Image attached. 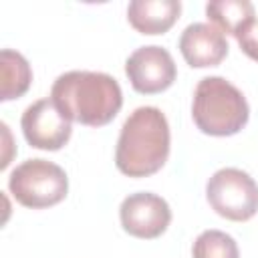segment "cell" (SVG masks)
<instances>
[{
	"label": "cell",
	"instance_id": "obj_13",
	"mask_svg": "<svg viewBox=\"0 0 258 258\" xmlns=\"http://www.w3.org/2000/svg\"><path fill=\"white\" fill-rule=\"evenodd\" d=\"M194 258H240V250L236 240L222 230H206L202 232L194 246Z\"/></svg>",
	"mask_w": 258,
	"mask_h": 258
},
{
	"label": "cell",
	"instance_id": "obj_14",
	"mask_svg": "<svg viewBox=\"0 0 258 258\" xmlns=\"http://www.w3.org/2000/svg\"><path fill=\"white\" fill-rule=\"evenodd\" d=\"M236 40L240 44V50L248 58L258 60V18L256 16L236 34Z\"/></svg>",
	"mask_w": 258,
	"mask_h": 258
},
{
	"label": "cell",
	"instance_id": "obj_9",
	"mask_svg": "<svg viewBox=\"0 0 258 258\" xmlns=\"http://www.w3.org/2000/svg\"><path fill=\"white\" fill-rule=\"evenodd\" d=\"M179 52L191 69L218 67L228 56V40L214 24L194 22L179 36Z\"/></svg>",
	"mask_w": 258,
	"mask_h": 258
},
{
	"label": "cell",
	"instance_id": "obj_4",
	"mask_svg": "<svg viewBox=\"0 0 258 258\" xmlns=\"http://www.w3.org/2000/svg\"><path fill=\"white\" fill-rule=\"evenodd\" d=\"M12 198L32 210L60 204L69 194V177L64 169L52 161L34 157L16 165L8 177Z\"/></svg>",
	"mask_w": 258,
	"mask_h": 258
},
{
	"label": "cell",
	"instance_id": "obj_3",
	"mask_svg": "<svg viewBox=\"0 0 258 258\" xmlns=\"http://www.w3.org/2000/svg\"><path fill=\"white\" fill-rule=\"evenodd\" d=\"M191 117L202 133L230 137L246 127L250 107L242 91L224 77H204L194 91Z\"/></svg>",
	"mask_w": 258,
	"mask_h": 258
},
{
	"label": "cell",
	"instance_id": "obj_5",
	"mask_svg": "<svg viewBox=\"0 0 258 258\" xmlns=\"http://www.w3.org/2000/svg\"><path fill=\"white\" fill-rule=\"evenodd\" d=\"M212 210L232 222H246L258 212V183L238 167L218 169L206 183Z\"/></svg>",
	"mask_w": 258,
	"mask_h": 258
},
{
	"label": "cell",
	"instance_id": "obj_12",
	"mask_svg": "<svg viewBox=\"0 0 258 258\" xmlns=\"http://www.w3.org/2000/svg\"><path fill=\"white\" fill-rule=\"evenodd\" d=\"M208 20L226 34H236L254 18V6L248 0H214L206 4Z\"/></svg>",
	"mask_w": 258,
	"mask_h": 258
},
{
	"label": "cell",
	"instance_id": "obj_11",
	"mask_svg": "<svg viewBox=\"0 0 258 258\" xmlns=\"http://www.w3.org/2000/svg\"><path fill=\"white\" fill-rule=\"evenodd\" d=\"M32 83V71L28 60L10 48L0 52V101H12L22 97Z\"/></svg>",
	"mask_w": 258,
	"mask_h": 258
},
{
	"label": "cell",
	"instance_id": "obj_2",
	"mask_svg": "<svg viewBox=\"0 0 258 258\" xmlns=\"http://www.w3.org/2000/svg\"><path fill=\"white\" fill-rule=\"evenodd\" d=\"M169 157V123L157 107H137L123 123L115 165L123 175L147 177L157 173Z\"/></svg>",
	"mask_w": 258,
	"mask_h": 258
},
{
	"label": "cell",
	"instance_id": "obj_10",
	"mask_svg": "<svg viewBox=\"0 0 258 258\" xmlns=\"http://www.w3.org/2000/svg\"><path fill=\"white\" fill-rule=\"evenodd\" d=\"M181 14V2L177 0H133L127 6L129 24L141 34L167 32Z\"/></svg>",
	"mask_w": 258,
	"mask_h": 258
},
{
	"label": "cell",
	"instance_id": "obj_1",
	"mask_svg": "<svg viewBox=\"0 0 258 258\" xmlns=\"http://www.w3.org/2000/svg\"><path fill=\"white\" fill-rule=\"evenodd\" d=\"M50 101L69 121L103 127L121 111L123 93L117 79L107 73L69 71L52 83Z\"/></svg>",
	"mask_w": 258,
	"mask_h": 258
},
{
	"label": "cell",
	"instance_id": "obj_6",
	"mask_svg": "<svg viewBox=\"0 0 258 258\" xmlns=\"http://www.w3.org/2000/svg\"><path fill=\"white\" fill-rule=\"evenodd\" d=\"M125 75L137 93L155 95L173 85L177 69L169 50L157 44H149L129 54L125 60Z\"/></svg>",
	"mask_w": 258,
	"mask_h": 258
},
{
	"label": "cell",
	"instance_id": "obj_8",
	"mask_svg": "<svg viewBox=\"0 0 258 258\" xmlns=\"http://www.w3.org/2000/svg\"><path fill=\"white\" fill-rule=\"evenodd\" d=\"M119 218L123 230L129 236L153 240L167 230L171 222V210L161 196L151 191H137L121 202Z\"/></svg>",
	"mask_w": 258,
	"mask_h": 258
},
{
	"label": "cell",
	"instance_id": "obj_7",
	"mask_svg": "<svg viewBox=\"0 0 258 258\" xmlns=\"http://www.w3.org/2000/svg\"><path fill=\"white\" fill-rule=\"evenodd\" d=\"M20 127L30 147L44 151H58L71 139V121L58 111L50 99H38L22 113Z\"/></svg>",
	"mask_w": 258,
	"mask_h": 258
}]
</instances>
